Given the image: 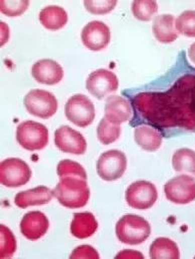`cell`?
<instances>
[{"instance_id":"cell-1","label":"cell","mask_w":195,"mask_h":259,"mask_svg":"<svg viewBox=\"0 0 195 259\" xmlns=\"http://www.w3.org/2000/svg\"><path fill=\"white\" fill-rule=\"evenodd\" d=\"M132 105L150 126L195 131V74L180 76L166 92L139 93Z\"/></svg>"},{"instance_id":"cell-2","label":"cell","mask_w":195,"mask_h":259,"mask_svg":"<svg viewBox=\"0 0 195 259\" xmlns=\"http://www.w3.org/2000/svg\"><path fill=\"white\" fill-rule=\"evenodd\" d=\"M52 192L62 206L70 209L84 207L90 198L86 180L77 177L62 178Z\"/></svg>"},{"instance_id":"cell-3","label":"cell","mask_w":195,"mask_h":259,"mask_svg":"<svg viewBox=\"0 0 195 259\" xmlns=\"http://www.w3.org/2000/svg\"><path fill=\"white\" fill-rule=\"evenodd\" d=\"M151 227L143 217L133 214L122 216L116 223L115 233L118 240L124 244L138 245L150 235Z\"/></svg>"},{"instance_id":"cell-4","label":"cell","mask_w":195,"mask_h":259,"mask_svg":"<svg viewBox=\"0 0 195 259\" xmlns=\"http://www.w3.org/2000/svg\"><path fill=\"white\" fill-rule=\"evenodd\" d=\"M16 140L19 146L27 151H39L47 146L49 133L40 123L24 121L17 127Z\"/></svg>"},{"instance_id":"cell-5","label":"cell","mask_w":195,"mask_h":259,"mask_svg":"<svg viewBox=\"0 0 195 259\" xmlns=\"http://www.w3.org/2000/svg\"><path fill=\"white\" fill-rule=\"evenodd\" d=\"M30 167L21 159L8 158L0 163V183L8 188H17L29 182Z\"/></svg>"},{"instance_id":"cell-6","label":"cell","mask_w":195,"mask_h":259,"mask_svg":"<svg viewBox=\"0 0 195 259\" xmlns=\"http://www.w3.org/2000/svg\"><path fill=\"white\" fill-rule=\"evenodd\" d=\"M65 116L69 122L77 127L89 126L95 118V109L92 102L84 95H74L65 104Z\"/></svg>"},{"instance_id":"cell-7","label":"cell","mask_w":195,"mask_h":259,"mask_svg":"<svg viewBox=\"0 0 195 259\" xmlns=\"http://www.w3.org/2000/svg\"><path fill=\"white\" fill-rule=\"evenodd\" d=\"M27 112L40 119H49L57 111L58 103L53 94L44 90H31L24 98Z\"/></svg>"},{"instance_id":"cell-8","label":"cell","mask_w":195,"mask_h":259,"mask_svg":"<svg viewBox=\"0 0 195 259\" xmlns=\"http://www.w3.org/2000/svg\"><path fill=\"white\" fill-rule=\"evenodd\" d=\"M127 167L125 154L118 150H109L99 157L96 170L98 176L104 181H115L122 177Z\"/></svg>"},{"instance_id":"cell-9","label":"cell","mask_w":195,"mask_h":259,"mask_svg":"<svg viewBox=\"0 0 195 259\" xmlns=\"http://www.w3.org/2000/svg\"><path fill=\"white\" fill-rule=\"evenodd\" d=\"M164 194L174 204H188L195 200V179L187 175L176 176L164 185Z\"/></svg>"},{"instance_id":"cell-10","label":"cell","mask_w":195,"mask_h":259,"mask_svg":"<svg viewBox=\"0 0 195 259\" xmlns=\"http://www.w3.org/2000/svg\"><path fill=\"white\" fill-rule=\"evenodd\" d=\"M158 197L156 187L148 181H136L126 189L125 199L131 208L147 210L151 208Z\"/></svg>"},{"instance_id":"cell-11","label":"cell","mask_w":195,"mask_h":259,"mask_svg":"<svg viewBox=\"0 0 195 259\" xmlns=\"http://www.w3.org/2000/svg\"><path fill=\"white\" fill-rule=\"evenodd\" d=\"M118 78L110 70L100 68L92 71L86 79L87 91L98 100L118 89Z\"/></svg>"},{"instance_id":"cell-12","label":"cell","mask_w":195,"mask_h":259,"mask_svg":"<svg viewBox=\"0 0 195 259\" xmlns=\"http://www.w3.org/2000/svg\"><path fill=\"white\" fill-rule=\"evenodd\" d=\"M81 40L84 47L92 52L102 51L109 45L110 29L102 21H90L81 31Z\"/></svg>"},{"instance_id":"cell-13","label":"cell","mask_w":195,"mask_h":259,"mask_svg":"<svg viewBox=\"0 0 195 259\" xmlns=\"http://www.w3.org/2000/svg\"><path fill=\"white\" fill-rule=\"evenodd\" d=\"M54 143L60 151L73 155H83L87 148L84 137L68 126H61L55 131Z\"/></svg>"},{"instance_id":"cell-14","label":"cell","mask_w":195,"mask_h":259,"mask_svg":"<svg viewBox=\"0 0 195 259\" xmlns=\"http://www.w3.org/2000/svg\"><path fill=\"white\" fill-rule=\"evenodd\" d=\"M49 228V220L40 211L26 213L20 222L21 234L28 240L35 241L44 236Z\"/></svg>"},{"instance_id":"cell-15","label":"cell","mask_w":195,"mask_h":259,"mask_svg":"<svg viewBox=\"0 0 195 259\" xmlns=\"http://www.w3.org/2000/svg\"><path fill=\"white\" fill-rule=\"evenodd\" d=\"M31 73L37 82L47 85L58 83L64 74L62 66L49 59L40 60L35 63L31 68Z\"/></svg>"},{"instance_id":"cell-16","label":"cell","mask_w":195,"mask_h":259,"mask_svg":"<svg viewBox=\"0 0 195 259\" xmlns=\"http://www.w3.org/2000/svg\"><path fill=\"white\" fill-rule=\"evenodd\" d=\"M104 118L114 125H121L127 122L132 115L129 102L120 96L107 98L104 108Z\"/></svg>"},{"instance_id":"cell-17","label":"cell","mask_w":195,"mask_h":259,"mask_svg":"<svg viewBox=\"0 0 195 259\" xmlns=\"http://www.w3.org/2000/svg\"><path fill=\"white\" fill-rule=\"evenodd\" d=\"M53 192L46 186H38L26 191L17 193L14 203L17 207L25 209L30 206H39L47 204L51 201Z\"/></svg>"},{"instance_id":"cell-18","label":"cell","mask_w":195,"mask_h":259,"mask_svg":"<svg viewBox=\"0 0 195 259\" xmlns=\"http://www.w3.org/2000/svg\"><path fill=\"white\" fill-rule=\"evenodd\" d=\"M98 228L95 216L90 212H79L73 215L70 224L71 234L78 239H85L92 236Z\"/></svg>"},{"instance_id":"cell-19","label":"cell","mask_w":195,"mask_h":259,"mask_svg":"<svg viewBox=\"0 0 195 259\" xmlns=\"http://www.w3.org/2000/svg\"><path fill=\"white\" fill-rule=\"evenodd\" d=\"M152 32L155 38L161 44H171L177 39L174 24V16L171 14H161L154 18L152 24Z\"/></svg>"},{"instance_id":"cell-20","label":"cell","mask_w":195,"mask_h":259,"mask_svg":"<svg viewBox=\"0 0 195 259\" xmlns=\"http://www.w3.org/2000/svg\"><path fill=\"white\" fill-rule=\"evenodd\" d=\"M39 20L45 28L49 30H58L66 25L68 15L64 8L57 5H49L40 11Z\"/></svg>"},{"instance_id":"cell-21","label":"cell","mask_w":195,"mask_h":259,"mask_svg":"<svg viewBox=\"0 0 195 259\" xmlns=\"http://www.w3.org/2000/svg\"><path fill=\"white\" fill-rule=\"evenodd\" d=\"M134 139L137 145L145 151L154 152L161 147V134L149 126H140L134 130Z\"/></svg>"},{"instance_id":"cell-22","label":"cell","mask_w":195,"mask_h":259,"mask_svg":"<svg viewBox=\"0 0 195 259\" xmlns=\"http://www.w3.org/2000/svg\"><path fill=\"white\" fill-rule=\"evenodd\" d=\"M149 256L153 259H178L180 257V252L177 244L173 240L166 237H159L151 243Z\"/></svg>"},{"instance_id":"cell-23","label":"cell","mask_w":195,"mask_h":259,"mask_svg":"<svg viewBox=\"0 0 195 259\" xmlns=\"http://www.w3.org/2000/svg\"><path fill=\"white\" fill-rule=\"evenodd\" d=\"M172 167L176 172H184L195 176V152L191 149L181 148L172 156Z\"/></svg>"},{"instance_id":"cell-24","label":"cell","mask_w":195,"mask_h":259,"mask_svg":"<svg viewBox=\"0 0 195 259\" xmlns=\"http://www.w3.org/2000/svg\"><path fill=\"white\" fill-rule=\"evenodd\" d=\"M131 10L138 20L149 21L158 11V5L152 0H135L131 4Z\"/></svg>"},{"instance_id":"cell-25","label":"cell","mask_w":195,"mask_h":259,"mask_svg":"<svg viewBox=\"0 0 195 259\" xmlns=\"http://www.w3.org/2000/svg\"><path fill=\"white\" fill-rule=\"evenodd\" d=\"M121 134L120 126L110 123L107 119L103 118L97 126V138L103 145H109L114 143Z\"/></svg>"},{"instance_id":"cell-26","label":"cell","mask_w":195,"mask_h":259,"mask_svg":"<svg viewBox=\"0 0 195 259\" xmlns=\"http://www.w3.org/2000/svg\"><path fill=\"white\" fill-rule=\"evenodd\" d=\"M0 258H9L13 256L17 248L16 239L11 230L3 224L0 225Z\"/></svg>"},{"instance_id":"cell-27","label":"cell","mask_w":195,"mask_h":259,"mask_svg":"<svg viewBox=\"0 0 195 259\" xmlns=\"http://www.w3.org/2000/svg\"><path fill=\"white\" fill-rule=\"evenodd\" d=\"M176 30L187 37H195V10L183 11L175 21Z\"/></svg>"},{"instance_id":"cell-28","label":"cell","mask_w":195,"mask_h":259,"mask_svg":"<svg viewBox=\"0 0 195 259\" xmlns=\"http://www.w3.org/2000/svg\"><path fill=\"white\" fill-rule=\"evenodd\" d=\"M57 175L60 179L66 177H77L86 180L87 174L84 168L72 160H62L57 165Z\"/></svg>"},{"instance_id":"cell-29","label":"cell","mask_w":195,"mask_h":259,"mask_svg":"<svg viewBox=\"0 0 195 259\" xmlns=\"http://www.w3.org/2000/svg\"><path fill=\"white\" fill-rule=\"evenodd\" d=\"M29 6V1H1L0 10L3 14L11 17L21 15Z\"/></svg>"},{"instance_id":"cell-30","label":"cell","mask_w":195,"mask_h":259,"mask_svg":"<svg viewBox=\"0 0 195 259\" xmlns=\"http://www.w3.org/2000/svg\"><path fill=\"white\" fill-rule=\"evenodd\" d=\"M117 1L115 0H103V1H92L86 0L84 1V6L88 12L92 14H106L114 9Z\"/></svg>"},{"instance_id":"cell-31","label":"cell","mask_w":195,"mask_h":259,"mask_svg":"<svg viewBox=\"0 0 195 259\" xmlns=\"http://www.w3.org/2000/svg\"><path fill=\"white\" fill-rule=\"evenodd\" d=\"M70 258H99V253L90 245H80L76 247L69 256Z\"/></svg>"},{"instance_id":"cell-32","label":"cell","mask_w":195,"mask_h":259,"mask_svg":"<svg viewBox=\"0 0 195 259\" xmlns=\"http://www.w3.org/2000/svg\"><path fill=\"white\" fill-rule=\"evenodd\" d=\"M115 258H144L143 254H141L140 252L138 251H135V250H129V249H126V250H123V251H120L116 256Z\"/></svg>"},{"instance_id":"cell-33","label":"cell","mask_w":195,"mask_h":259,"mask_svg":"<svg viewBox=\"0 0 195 259\" xmlns=\"http://www.w3.org/2000/svg\"><path fill=\"white\" fill-rule=\"evenodd\" d=\"M188 57L190 61L195 65V42L192 44L188 50Z\"/></svg>"}]
</instances>
